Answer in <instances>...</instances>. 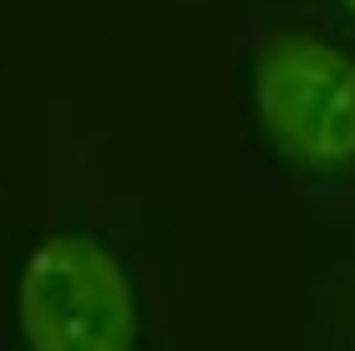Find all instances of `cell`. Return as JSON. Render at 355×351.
Here are the masks:
<instances>
[{
    "label": "cell",
    "instance_id": "7a4b0ae2",
    "mask_svg": "<svg viewBox=\"0 0 355 351\" xmlns=\"http://www.w3.org/2000/svg\"><path fill=\"white\" fill-rule=\"evenodd\" d=\"M254 107L289 163L340 168L355 158V61L340 46L274 31L254 56Z\"/></svg>",
    "mask_w": 355,
    "mask_h": 351
},
{
    "label": "cell",
    "instance_id": "3957f363",
    "mask_svg": "<svg viewBox=\"0 0 355 351\" xmlns=\"http://www.w3.org/2000/svg\"><path fill=\"white\" fill-rule=\"evenodd\" d=\"M340 10L350 15V26H355V0H340Z\"/></svg>",
    "mask_w": 355,
    "mask_h": 351
},
{
    "label": "cell",
    "instance_id": "6da1fadb",
    "mask_svg": "<svg viewBox=\"0 0 355 351\" xmlns=\"http://www.w3.org/2000/svg\"><path fill=\"white\" fill-rule=\"evenodd\" d=\"M21 336L31 351H132L137 295L122 260L92 234H51L21 270Z\"/></svg>",
    "mask_w": 355,
    "mask_h": 351
}]
</instances>
